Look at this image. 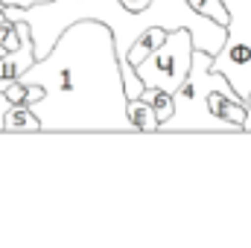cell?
I'll use <instances>...</instances> for the list:
<instances>
[{
    "mask_svg": "<svg viewBox=\"0 0 251 248\" xmlns=\"http://www.w3.org/2000/svg\"><path fill=\"white\" fill-rule=\"evenodd\" d=\"M21 79L44 88V99L32 105L44 131H137L114 32L97 18L70 24Z\"/></svg>",
    "mask_w": 251,
    "mask_h": 248,
    "instance_id": "cell-1",
    "label": "cell"
},
{
    "mask_svg": "<svg viewBox=\"0 0 251 248\" xmlns=\"http://www.w3.org/2000/svg\"><path fill=\"white\" fill-rule=\"evenodd\" d=\"M128 114H131V123H134L137 131H161V117H158V111H155L143 97L128 99Z\"/></svg>",
    "mask_w": 251,
    "mask_h": 248,
    "instance_id": "cell-6",
    "label": "cell"
},
{
    "mask_svg": "<svg viewBox=\"0 0 251 248\" xmlns=\"http://www.w3.org/2000/svg\"><path fill=\"white\" fill-rule=\"evenodd\" d=\"M12 108V99L6 97V91H0V131H6V114Z\"/></svg>",
    "mask_w": 251,
    "mask_h": 248,
    "instance_id": "cell-11",
    "label": "cell"
},
{
    "mask_svg": "<svg viewBox=\"0 0 251 248\" xmlns=\"http://www.w3.org/2000/svg\"><path fill=\"white\" fill-rule=\"evenodd\" d=\"M35 3H47V0H0V24L6 21V6H35Z\"/></svg>",
    "mask_w": 251,
    "mask_h": 248,
    "instance_id": "cell-10",
    "label": "cell"
},
{
    "mask_svg": "<svg viewBox=\"0 0 251 248\" xmlns=\"http://www.w3.org/2000/svg\"><path fill=\"white\" fill-rule=\"evenodd\" d=\"M228 6V41L213 56V70L225 73L243 99L251 94V0H225Z\"/></svg>",
    "mask_w": 251,
    "mask_h": 248,
    "instance_id": "cell-4",
    "label": "cell"
},
{
    "mask_svg": "<svg viewBox=\"0 0 251 248\" xmlns=\"http://www.w3.org/2000/svg\"><path fill=\"white\" fill-rule=\"evenodd\" d=\"M213 91H225L228 97L243 99L240 91L228 82V76L213 70V53L196 50L187 82L176 94V111H173V117L167 123L161 125V131H187V128H196V131H237L231 123L219 120L210 111L207 97Z\"/></svg>",
    "mask_w": 251,
    "mask_h": 248,
    "instance_id": "cell-2",
    "label": "cell"
},
{
    "mask_svg": "<svg viewBox=\"0 0 251 248\" xmlns=\"http://www.w3.org/2000/svg\"><path fill=\"white\" fill-rule=\"evenodd\" d=\"M246 105H249V114H246V123H243V131H251V94H249V99H246Z\"/></svg>",
    "mask_w": 251,
    "mask_h": 248,
    "instance_id": "cell-12",
    "label": "cell"
},
{
    "mask_svg": "<svg viewBox=\"0 0 251 248\" xmlns=\"http://www.w3.org/2000/svg\"><path fill=\"white\" fill-rule=\"evenodd\" d=\"M140 97H143V99H146L155 111H158L161 125L173 117V111H176V94H170V91H164V88H152V85H146Z\"/></svg>",
    "mask_w": 251,
    "mask_h": 248,
    "instance_id": "cell-8",
    "label": "cell"
},
{
    "mask_svg": "<svg viewBox=\"0 0 251 248\" xmlns=\"http://www.w3.org/2000/svg\"><path fill=\"white\" fill-rule=\"evenodd\" d=\"M6 53H9V50H3V47H0V56H6Z\"/></svg>",
    "mask_w": 251,
    "mask_h": 248,
    "instance_id": "cell-13",
    "label": "cell"
},
{
    "mask_svg": "<svg viewBox=\"0 0 251 248\" xmlns=\"http://www.w3.org/2000/svg\"><path fill=\"white\" fill-rule=\"evenodd\" d=\"M193 56H196V38L190 29L181 26V29H167L164 44L149 59L137 62L134 67H137V76L143 79V85L178 94L190 76Z\"/></svg>",
    "mask_w": 251,
    "mask_h": 248,
    "instance_id": "cell-3",
    "label": "cell"
},
{
    "mask_svg": "<svg viewBox=\"0 0 251 248\" xmlns=\"http://www.w3.org/2000/svg\"><path fill=\"white\" fill-rule=\"evenodd\" d=\"M164 38H167V29H164V26H146V29L137 35V41L131 44L128 62L137 64V62H143V59H149V56L164 44Z\"/></svg>",
    "mask_w": 251,
    "mask_h": 248,
    "instance_id": "cell-5",
    "label": "cell"
},
{
    "mask_svg": "<svg viewBox=\"0 0 251 248\" xmlns=\"http://www.w3.org/2000/svg\"><path fill=\"white\" fill-rule=\"evenodd\" d=\"M6 131H44L32 105H12L6 114Z\"/></svg>",
    "mask_w": 251,
    "mask_h": 248,
    "instance_id": "cell-7",
    "label": "cell"
},
{
    "mask_svg": "<svg viewBox=\"0 0 251 248\" xmlns=\"http://www.w3.org/2000/svg\"><path fill=\"white\" fill-rule=\"evenodd\" d=\"M190 6L196 9V12H201V15H207L210 21H216V24H222V26H228V6H225V0H190Z\"/></svg>",
    "mask_w": 251,
    "mask_h": 248,
    "instance_id": "cell-9",
    "label": "cell"
}]
</instances>
